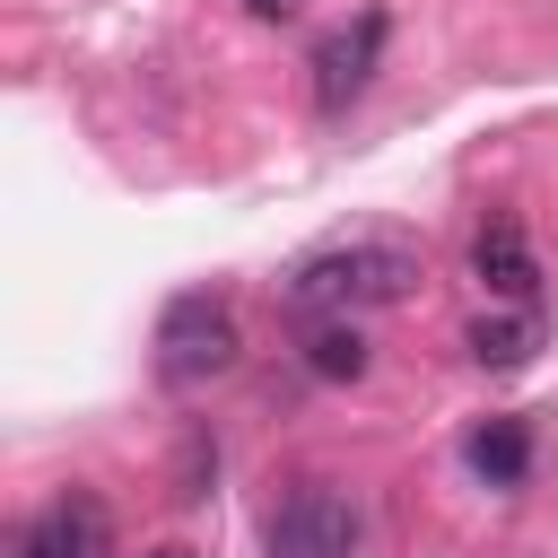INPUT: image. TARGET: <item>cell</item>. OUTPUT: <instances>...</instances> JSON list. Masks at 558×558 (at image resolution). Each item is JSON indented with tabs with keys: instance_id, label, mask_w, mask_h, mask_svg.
Here are the masks:
<instances>
[{
	"instance_id": "4",
	"label": "cell",
	"mask_w": 558,
	"mask_h": 558,
	"mask_svg": "<svg viewBox=\"0 0 558 558\" xmlns=\"http://www.w3.org/2000/svg\"><path fill=\"white\" fill-rule=\"evenodd\" d=\"M375 61H384V9H357L340 35L314 44V105H323V113H349V105L366 96Z\"/></svg>"
},
{
	"instance_id": "11",
	"label": "cell",
	"mask_w": 558,
	"mask_h": 558,
	"mask_svg": "<svg viewBox=\"0 0 558 558\" xmlns=\"http://www.w3.org/2000/svg\"><path fill=\"white\" fill-rule=\"evenodd\" d=\"M148 558H201V549H183V541H166V549H148Z\"/></svg>"
},
{
	"instance_id": "7",
	"label": "cell",
	"mask_w": 558,
	"mask_h": 558,
	"mask_svg": "<svg viewBox=\"0 0 558 558\" xmlns=\"http://www.w3.org/2000/svg\"><path fill=\"white\" fill-rule=\"evenodd\" d=\"M462 462H471L488 488H514V480L532 471V427H523V418H480V427L462 436Z\"/></svg>"
},
{
	"instance_id": "10",
	"label": "cell",
	"mask_w": 558,
	"mask_h": 558,
	"mask_svg": "<svg viewBox=\"0 0 558 558\" xmlns=\"http://www.w3.org/2000/svg\"><path fill=\"white\" fill-rule=\"evenodd\" d=\"M244 9H253V17H296L305 0H244Z\"/></svg>"
},
{
	"instance_id": "2",
	"label": "cell",
	"mask_w": 558,
	"mask_h": 558,
	"mask_svg": "<svg viewBox=\"0 0 558 558\" xmlns=\"http://www.w3.org/2000/svg\"><path fill=\"white\" fill-rule=\"evenodd\" d=\"M235 349H244L235 305H227V296H209V288H192V296H174V305L157 314V375H166L174 392H192V384L227 375V366H235Z\"/></svg>"
},
{
	"instance_id": "8",
	"label": "cell",
	"mask_w": 558,
	"mask_h": 558,
	"mask_svg": "<svg viewBox=\"0 0 558 558\" xmlns=\"http://www.w3.org/2000/svg\"><path fill=\"white\" fill-rule=\"evenodd\" d=\"M532 349H541V314H532V305H523V314H480V323H471V357L497 366V375L523 366Z\"/></svg>"
},
{
	"instance_id": "3",
	"label": "cell",
	"mask_w": 558,
	"mask_h": 558,
	"mask_svg": "<svg viewBox=\"0 0 558 558\" xmlns=\"http://www.w3.org/2000/svg\"><path fill=\"white\" fill-rule=\"evenodd\" d=\"M270 558H357V541H366V514H357V497H340V488H296L279 514H270Z\"/></svg>"
},
{
	"instance_id": "9",
	"label": "cell",
	"mask_w": 558,
	"mask_h": 558,
	"mask_svg": "<svg viewBox=\"0 0 558 558\" xmlns=\"http://www.w3.org/2000/svg\"><path fill=\"white\" fill-rule=\"evenodd\" d=\"M305 366H314L323 384H357V375H366V340H357L349 323H314V340H305Z\"/></svg>"
},
{
	"instance_id": "6",
	"label": "cell",
	"mask_w": 558,
	"mask_h": 558,
	"mask_svg": "<svg viewBox=\"0 0 558 558\" xmlns=\"http://www.w3.org/2000/svg\"><path fill=\"white\" fill-rule=\"evenodd\" d=\"M471 279H480L488 296H506V305H532L541 262H532V244H523L514 218H488V227H480V244H471Z\"/></svg>"
},
{
	"instance_id": "1",
	"label": "cell",
	"mask_w": 558,
	"mask_h": 558,
	"mask_svg": "<svg viewBox=\"0 0 558 558\" xmlns=\"http://www.w3.org/2000/svg\"><path fill=\"white\" fill-rule=\"evenodd\" d=\"M418 288V253L401 235H340L323 253H305L288 270V314H314V323H349L366 305H401Z\"/></svg>"
},
{
	"instance_id": "5",
	"label": "cell",
	"mask_w": 558,
	"mask_h": 558,
	"mask_svg": "<svg viewBox=\"0 0 558 558\" xmlns=\"http://www.w3.org/2000/svg\"><path fill=\"white\" fill-rule=\"evenodd\" d=\"M105 541H113L105 506H96L87 488H61V497L17 532V558H105Z\"/></svg>"
}]
</instances>
